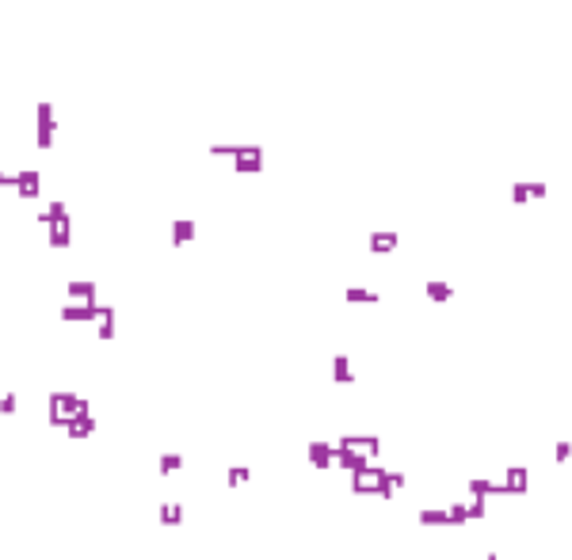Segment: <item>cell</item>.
<instances>
[{
    "instance_id": "4316f807",
    "label": "cell",
    "mask_w": 572,
    "mask_h": 560,
    "mask_svg": "<svg viewBox=\"0 0 572 560\" xmlns=\"http://www.w3.org/2000/svg\"><path fill=\"white\" fill-rule=\"evenodd\" d=\"M508 560H519V557H508Z\"/></svg>"
},
{
    "instance_id": "e0dca14e",
    "label": "cell",
    "mask_w": 572,
    "mask_h": 560,
    "mask_svg": "<svg viewBox=\"0 0 572 560\" xmlns=\"http://www.w3.org/2000/svg\"><path fill=\"white\" fill-rule=\"evenodd\" d=\"M446 515H451V526H465V522H469V518H465V503H451Z\"/></svg>"
},
{
    "instance_id": "30bf717a",
    "label": "cell",
    "mask_w": 572,
    "mask_h": 560,
    "mask_svg": "<svg viewBox=\"0 0 572 560\" xmlns=\"http://www.w3.org/2000/svg\"><path fill=\"white\" fill-rule=\"evenodd\" d=\"M332 381H336V385H351V381H355V370H351L347 355H336V359H332Z\"/></svg>"
},
{
    "instance_id": "2e32d148",
    "label": "cell",
    "mask_w": 572,
    "mask_h": 560,
    "mask_svg": "<svg viewBox=\"0 0 572 560\" xmlns=\"http://www.w3.org/2000/svg\"><path fill=\"white\" fill-rule=\"evenodd\" d=\"M485 515H488V503H485V496H473L469 503H465V518H469V522H481Z\"/></svg>"
},
{
    "instance_id": "ac0fdd59",
    "label": "cell",
    "mask_w": 572,
    "mask_h": 560,
    "mask_svg": "<svg viewBox=\"0 0 572 560\" xmlns=\"http://www.w3.org/2000/svg\"><path fill=\"white\" fill-rule=\"evenodd\" d=\"M248 476H252V473H248V465H233V469H229V484H233V488H241V484L248 481Z\"/></svg>"
},
{
    "instance_id": "277c9868",
    "label": "cell",
    "mask_w": 572,
    "mask_h": 560,
    "mask_svg": "<svg viewBox=\"0 0 572 560\" xmlns=\"http://www.w3.org/2000/svg\"><path fill=\"white\" fill-rule=\"evenodd\" d=\"M233 168L241 176H256V172H264V149H259V145H244L241 149V157H233Z\"/></svg>"
},
{
    "instance_id": "5bb4252c",
    "label": "cell",
    "mask_w": 572,
    "mask_h": 560,
    "mask_svg": "<svg viewBox=\"0 0 572 560\" xmlns=\"http://www.w3.org/2000/svg\"><path fill=\"white\" fill-rule=\"evenodd\" d=\"M343 297H347L351 305H378L382 302L374 290H363V286H347V290H343Z\"/></svg>"
},
{
    "instance_id": "7c38bea8",
    "label": "cell",
    "mask_w": 572,
    "mask_h": 560,
    "mask_svg": "<svg viewBox=\"0 0 572 560\" xmlns=\"http://www.w3.org/2000/svg\"><path fill=\"white\" fill-rule=\"evenodd\" d=\"M416 522L420 526H451V515H446V507H423L420 515H416Z\"/></svg>"
},
{
    "instance_id": "ffe728a7",
    "label": "cell",
    "mask_w": 572,
    "mask_h": 560,
    "mask_svg": "<svg viewBox=\"0 0 572 560\" xmlns=\"http://www.w3.org/2000/svg\"><path fill=\"white\" fill-rule=\"evenodd\" d=\"M569 458H572V442H557V446H553V461H557V465H565Z\"/></svg>"
},
{
    "instance_id": "cb8c5ba5",
    "label": "cell",
    "mask_w": 572,
    "mask_h": 560,
    "mask_svg": "<svg viewBox=\"0 0 572 560\" xmlns=\"http://www.w3.org/2000/svg\"><path fill=\"white\" fill-rule=\"evenodd\" d=\"M165 522H179V503H165Z\"/></svg>"
},
{
    "instance_id": "7a4b0ae2",
    "label": "cell",
    "mask_w": 572,
    "mask_h": 560,
    "mask_svg": "<svg viewBox=\"0 0 572 560\" xmlns=\"http://www.w3.org/2000/svg\"><path fill=\"white\" fill-rule=\"evenodd\" d=\"M35 118H38V130H35V141H38V149H50L54 145V130H57V118H54V103H38V111H35Z\"/></svg>"
},
{
    "instance_id": "603a6c76",
    "label": "cell",
    "mask_w": 572,
    "mask_h": 560,
    "mask_svg": "<svg viewBox=\"0 0 572 560\" xmlns=\"http://www.w3.org/2000/svg\"><path fill=\"white\" fill-rule=\"evenodd\" d=\"M527 191H530V199H545L550 187H545V183H527Z\"/></svg>"
},
{
    "instance_id": "d6986e66",
    "label": "cell",
    "mask_w": 572,
    "mask_h": 560,
    "mask_svg": "<svg viewBox=\"0 0 572 560\" xmlns=\"http://www.w3.org/2000/svg\"><path fill=\"white\" fill-rule=\"evenodd\" d=\"M511 202H515V206H522V202H530V191H527V183H511Z\"/></svg>"
},
{
    "instance_id": "7402d4cb",
    "label": "cell",
    "mask_w": 572,
    "mask_h": 560,
    "mask_svg": "<svg viewBox=\"0 0 572 560\" xmlns=\"http://www.w3.org/2000/svg\"><path fill=\"white\" fill-rule=\"evenodd\" d=\"M15 408H20V400H15L12 393H8V396H0V412H4V416H12Z\"/></svg>"
},
{
    "instance_id": "52a82bcc",
    "label": "cell",
    "mask_w": 572,
    "mask_h": 560,
    "mask_svg": "<svg viewBox=\"0 0 572 560\" xmlns=\"http://www.w3.org/2000/svg\"><path fill=\"white\" fill-rule=\"evenodd\" d=\"M100 316V302H80V305H65L61 309V320H96Z\"/></svg>"
},
{
    "instance_id": "4fadbf2b",
    "label": "cell",
    "mask_w": 572,
    "mask_h": 560,
    "mask_svg": "<svg viewBox=\"0 0 572 560\" xmlns=\"http://www.w3.org/2000/svg\"><path fill=\"white\" fill-rule=\"evenodd\" d=\"M423 294H428L431 302H451L454 286H451V282H439V279H428V282H423Z\"/></svg>"
},
{
    "instance_id": "44dd1931",
    "label": "cell",
    "mask_w": 572,
    "mask_h": 560,
    "mask_svg": "<svg viewBox=\"0 0 572 560\" xmlns=\"http://www.w3.org/2000/svg\"><path fill=\"white\" fill-rule=\"evenodd\" d=\"M179 465H183V458H176V453H165V458H160V469H165V473H176Z\"/></svg>"
},
{
    "instance_id": "5b68a950",
    "label": "cell",
    "mask_w": 572,
    "mask_h": 560,
    "mask_svg": "<svg viewBox=\"0 0 572 560\" xmlns=\"http://www.w3.org/2000/svg\"><path fill=\"white\" fill-rule=\"evenodd\" d=\"M309 465H313V469L336 465V446H329V442H309Z\"/></svg>"
},
{
    "instance_id": "9a60e30c",
    "label": "cell",
    "mask_w": 572,
    "mask_h": 560,
    "mask_svg": "<svg viewBox=\"0 0 572 560\" xmlns=\"http://www.w3.org/2000/svg\"><path fill=\"white\" fill-rule=\"evenodd\" d=\"M96 320H100V339H111L114 336V309L111 305H100V316H96Z\"/></svg>"
},
{
    "instance_id": "6da1fadb",
    "label": "cell",
    "mask_w": 572,
    "mask_h": 560,
    "mask_svg": "<svg viewBox=\"0 0 572 560\" xmlns=\"http://www.w3.org/2000/svg\"><path fill=\"white\" fill-rule=\"evenodd\" d=\"M38 225L50 229V248H69L73 221H69V206H65V202H50L46 214H38Z\"/></svg>"
},
{
    "instance_id": "3957f363",
    "label": "cell",
    "mask_w": 572,
    "mask_h": 560,
    "mask_svg": "<svg viewBox=\"0 0 572 560\" xmlns=\"http://www.w3.org/2000/svg\"><path fill=\"white\" fill-rule=\"evenodd\" d=\"M15 194H20V199H38V194H43V172H38V168L15 172Z\"/></svg>"
},
{
    "instance_id": "d4e9b609",
    "label": "cell",
    "mask_w": 572,
    "mask_h": 560,
    "mask_svg": "<svg viewBox=\"0 0 572 560\" xmlns=\"http://www.w3.org/2000/svg\"><path fill=\"white\" fill-rule=\"evenodd\" d=\"M0 187H15V172H0Z\"/></svg>"
},
{
    "instance_id": "8992f818",
    "label": "cell",
    "mask_w": 572,
    "mask_h": 560,
    "mask_svg": "<svg viewBox=\"0 0 572 560\" xmlns=\"http://www.w3.org/2000/svg\"><path fill=\"white\" fill-rule=\"evenodd\" d=\"M195 233H199V225H195L191 217H176V221H172V244H176V248L191 244Z\"/></svg>"
},
{
    "instance_id": "9c48e42d",
    "label": "cell",
    "mask_w": 572,
    "mask_h": 560,
    "mask_svg": "<svg viewBox=\"0 0 572 560\" xmlns=\"http://www.w3.org/2000/svg\"><path fill=\"white\" fill-rule=\"evenodd\" d=\"M366 244H370L374 256H389V251L400 244V237H397V233H370V240H366Z\"/></svg>"
},
{
    "instance_id": "ba28073f",
    "label": "cell",
    "mask_w": 572,
    "mask_h": 560,
    "mask_svg": "<svg viewBox=\"0 0 572 560\" xmlns=\"http://www.w3.org/2000/svg\"><path fill=\"white\" fill-rule=\"evenodd\" d=\"M508 496H522V492L530 488V473H527V465H511L508 469Z\"/></svg>"
},
{
    "instance_id": "8fae6325",
    "label": "cell",
    "mask_w": 572,
    "mask_h": 560,
    "mask_svg": "<svg viewBox=\"0 0 572 560\" xmlns=\"http://www.w3.org/2000/svg\"><path fill=\"white\" fill-rule=\"evenodd\" d=\"M100 290H96V282L92 279H77V282H69V297H77V302H100Z\"/></svg>"
},
{
    "instance_id": "484cf974",
    "label": "cell",
    "mask_w": 572,
    "mask_h": 560,
    "mask_svg": "<svg viewBox=\"0 0 572 560\" xmlns=\"http://www.w3.org/2000/svg\"><path fill=\"white\" fill-rule=\"evenodd\" d=\"M485 560H500V557H496V553H488V557H485Z\"/></svg>"
}]
</instances>
